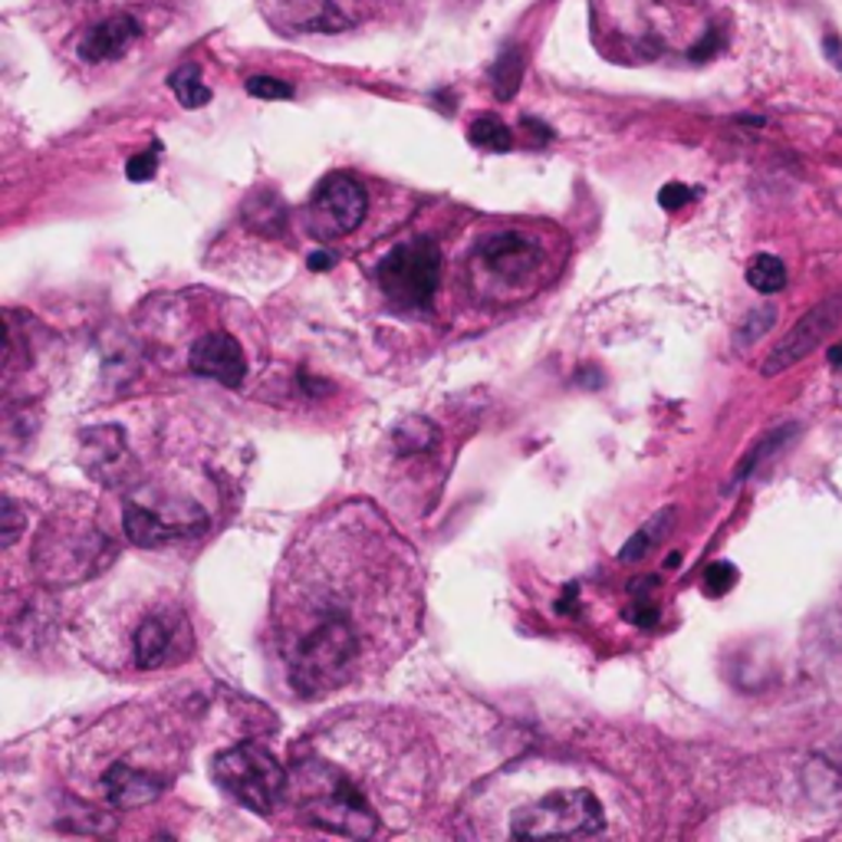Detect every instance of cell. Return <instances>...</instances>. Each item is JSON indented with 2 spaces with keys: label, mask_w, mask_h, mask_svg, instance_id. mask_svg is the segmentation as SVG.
Listing matches in <instances>:
<instances>
[{
  "label": "cell",
  "mask_w": 842,
  "mask_h": 842,
  "mask_svg": "<svg viewBox=\"0 0 842 842\" xmlns=\"http://www.w3.org/2000/svg\"><path fill=\"white\" fill-rule=\"evenodd\" d=\"M399 0H261L267 24L280 34H345L392 14Z\"/></svg>",
  "instance_id": "4"
},
{
  "label": "cell",
  "mask_w": 842,
  "mask_h": 842,
  "mask_svg": "<svg viewBox=\"0 0 842 842\" xmlns=\"http://www.w3.org/2000/svg\"><path fill=\"white\" fill-rule=\"evenodd\" d=\"M21 524H27V517L17 511L14 501H4V546H11L21 533Z\"/></svg>",
  "instance_id": "27"
},
{
  "label": "cell",
  "mask_w": 842,
  "mask_h": 842,
  "mask_svg": "<svg viewBox=\"0 0 842 842\" xmlns=\"http://www.w3.org/2000/svg\"><path fill=\"white\" fill-rule=\"evenodd\" d=\"M208 527V520H194V524H181V520H165L159 514H152L142 504H129L126 507V533L136 546H162L191 533H201Z\"/></svg>",
  "instance_id": "13"
},
{
  "label": "cell",
  "mask_w": 842,
  "mask_h": 842,
  "mask_svg": "<svg viewBox=\"0 0 842 842\" xmlns=\"http://www.w3.org/2000/svg\"><path fill=\"white\" fill-rule=\"evenodd\" d=\"M606 829V809L589 790L566 787L553 790L511 816L514 839H550V835H595Z\"/></svg>",
  "instance_id": "5"
},
{
  "label": "cell",
  "mask_w": 842,
  "mask_h": 842,
  "mask_svg": "<svg viewBox=\"0 0 842 842\" xmlns=\"http://www.w3.org/2000/svg\"><path fill=\"white\" fill-rule=\"evenodd\" d=\"M155 168H159V149H149V152L126 162V178L129 181H149L155 175Z\"/></svg>",
  "instance_id": "24"
},
{
  "label": "cell",
  "mask_w": 842,
  "mask_h": 842,
  "mask_svg": "<svg viewBox=\"0 0 842 842\" xmlns=\"http://www.w3.org/2000/svg\"><path fill=\"white\" fill-rule=\"evenodd\" d=\"M248 92L254 99H290L293 86L284 83V79H274V76H251L248 79Z\"/></svg>",
  "instance_id": "23"
},
{
  "label": "cell",
  "mask_w": 842,
  "mask_h": 842,
  "mask_svg": "<svg viewBox=\"0 0 842 842\" xmlns=\"http://www.w3.org/2000/svg\"><path fill=\"white\" fill-rule=\"evenodd\" d=\"M474 257L485 264V271H491L494 277L507 280V284H520L527 280L537 264L543 261L540 244L530 234L520 230H501V234H488L477 240Z\"/></svg>",
  "instance_id": "9"
},
{
  "label": "cell",
  "mask_w": 842,
  "mask_h": 842,
  "mask_svg": "<svg viewBox=\"0 0 842 842\" xmlns=\"http://www.w3.org/2000/svg\"><path fill=\"white\" fill-rule=\"evenodd\" d=\"M168 86L175 92V99L185 105V109H201L211 102V89L201 83V66L188 63V66H178L172 76H168Z\"/></svg>",
  "instance_id": "17"
},
{
  "label": "cell",
  "mask_w": 842,
  "mask_h": 842,
  "mask_svg": "<svg viewBox=\"0 0 842 842\" xmlns=\"http://www.w3.org/2000/svg\"><path fill=\"white\" fill-rule=\"evenodd\" d=\"M747 284L757 290V293H780L787 287V267L780 257L774 254H757L751 264H747Z\"/></svg>",
  "instance_id": "18"
},
{
  "label": "cell",
  "mask_w": 842,
  "mask_h": 842,
  "mask_svg": "<svg viewBox=\"0 0 842 842\" xmlns=\"http://www.w3.org/2000/svg\"><path fill=\"white\" fill-rule=\"evenodd\" d=\"M491 79H494L498 99H514V92L520 89V79H524V56H520V50H514V47L504 50L498 66H494V73H491Z\"/></svg>",
  "instance_id": "19"
},
{
  "label": "cell",
  "mask_w": 842,
  "mask_h": 842,
  "mask_svg": "<svg viewBox=\"0 0 842 842\" xmlns=\"http://www.w3.org/2000/svg\"><path fill=\"white\" fill-rule=\"evenodd\" d=\"M287 790L293 793L297 809L326 832L349 835V839H369L379 829V816L373 813L366 793L326 761L297 764Z\"/></svg>",
  "instance_id": "1"
},
{
  "label": "cell",
  "mask_w": 842,
  "mask_h": 842,
  "mask_svg": "<svg viewBox=\"0 0 842 842\" xmlns=\"http://www.w3.org/2000/svg\"><path fill=\"white\" fill-rule=\"evenodd\" d=\"M435 438H438V431L431 428V422H425V418H409V422H402L399 431H395V451H399V454L425 451V448L435 444Z\"/></svg>",
  "instance_id": "20"
},
{
  "label": "cell",
  "mask_w": 842,
  "mask_h": 842,
  "mask_svg": "<svg viewBox=\"0 0 842 842\" xmlns=\"http://www.w3.org/2000/svg\"><path fill=\"white\" fill-rule=\"evenodd\" d=\"M839 313H842V297H832V300L816 303V306L777 342V349L767 355L764 376H780V373H787L790 366H796L800 359H806V355L832 332V326L839 323Z\"/></svg>",
  "instance_id": "8"
},
{
  "label": "cell",
  "mask_w": 842,
  "mask_h": 842,
  "mask_svg": "<svg viewBox=\"0 0 842 842\" xmlns=\"http://www.w3.org/2000/svg\"><path fill=\"white\" fill-rule=\"evenodd\" d=\"M175 649V632L162 616H149L136 629V665L139 668H159Z\"/></svg>",
  "instance_id": "14"
},
{
  "label": "cell",
  "mask_w": 842,
  "mask_h": 842,
  "mask_svg": "<svg viewBox=\"0 0 842 842\" xmlns=\"http://www.w3.org/2000/svg\"><path fill=\"white\" fill-rule=\"evenodd\" d=\"M188 366H191V373H198V376H204V379H214V382H221L224 389H240V386H244V376H248L244 349H240L237 339L227 336V332H208V336H201V339L191 345Z\"/></svg>",
  "instance_id": "11"
},
{
  "label": "cell",
  "mask_w": 842,
  "mask_h": 842,
  "mask_svg": "<svg viewBox=\"0 0 842 842\" xmlns=\"http://www.w3.org/2000/svg\"><path fill=\"white\" fill-rule=\"evenodd\" d=\"M102 790L105 800L118 809H136V806H149L162 796L165 790V777L149 774L142 767H133L126 761L109 764L102 774Z\"/></svg>",
  "instance_id": "12"
},
{
  "label": "cell",
  "mask_w": 842,
  "mask_h": 842,
  "mask_svg": "<svg viewBox=\"0 0 842 842\" xmlns=\"http://www.w3.org/2000/svg\"><path fill=\"white\" fill-rule=\"evenodd\" d=\"M306 264H310V271H319V274H326V271L336 264V257H332L329 251H316V254H310V261H306Z\"/></svg>",
  "instance_id": "28"
},
{
  "label": "cell",
  "mask_w": 842,
  "mask_h": 842,
  "mask_svg": "<svg viewBox=\"0 0 842 842\" xmlns=\"http://www.w3.org/2000/svg\"><path fill=\"white\" fill-rule=\"evenodd\" d=\"M774 319H777V310H774V306L754 310V313L741 323V329H738V342H741V345H747V342L761 339V336L774 326Z\"/></svg>",
  "instance_id": "22"
},
{
  "label": "cell",
  "mask_w": 842,
  "mask_h": 842,
  "mask_svg": "<svg viewBox=\"0 0 842 842\" xmlns=\"http://www.w3.org/2000/svg\"><path fill=\"white\" fill-rule=\"evenodd\" d=\"M142 37V24L133 11H115L99 17L76 43L83 63H115L123 60Z\"/></svg>",
  "instance_id": "10"
},
{
  "label": "cell",
  "mask_w": 842,
  "mask_h": 842,
  "mask_svg": "<svg viewBox=\"0 0 842 842\" xmlns=\"http://www.w3.org/2000/svg\"><path fill=\"white\" fill-rule=\"evenodd\" d=\"M626 619L639 629H652V626H658V606L652 599L639 595V603H632V609H626Z\"/></svg>",
  "instance_id": "25"
},
{
  "label": "cell",
  "mask_w": 842,
  "mask_h": 842,
  "mask_svg": "<svg viewBox=\"0 0 842 842\" xmlns=\"http://www.w3.org/2000/svg\"><path fill=\"white\" fill-rule=\"evenodd\" d=\"M671 524H675V507L658 511L649 524H642V527L626 540V546L619 550V563H639L642 556H649V553L668 537Z\"/></svg>",
  "instance_id": "15"
},
{
  "label": "cell",
  "mask_w": 842,
  "mask_h": 842,
  "mask_svg": "<svg viewBox=\"0 0 842 842\" xmlns=\"http://www.w3.org/2000/svg\"><path fill=\"white\" fill-rule=\"evenodd\" d=\"M211 777L237 806L261 816H267L280 803L290 783L287 770L274 761V754H267L257 744H237L230 751H221L211 764Z\"/></svg>",
  "instance_id": "2"
},
{
  "label": "cell",
  "mask_w": 842,
  "mask_h": 842,
  "mask_svg": "<svg viewBox=\"0 0 842 842\" xmlns=\"http://www.w3.org/2000/svg\"><path fill=\"white\" fill-rule=\"evenodd\" d=\"M467 139H470V146L488 149V152H511L514 149V136L498 115H477L470 123V129H467Z\"/></svg>",
  "instance_id": "16"
},
{
  "label": "cell",
  "mask_w": 842,
  "mask_h": 842,
  "mask_svg": "<svg viewBox=\"0 0 842 842\" xmlns=\"http://www.w3.org/2000/svg\"><path fill=\"white\" fill-rule=\"evenodd\" d=\"M366 211H369V198L363 191V185H359L355 178L336 172V175H326L316 191H313V201H310V214L316 221V230L319 234H352L359 224L366 221Z\"/></svg>",
  "instance_id": "7"
},
{
  "label": "cell",
  "mask_w": 842,
  "mask_h": 842,
  "mask_svg": "<svg viewBox=\"0 0 842 842\" xmlns=\"http://www.w3.org/2000/svg\"><path fill=\"white\" fill-rule=\"evenodd\" d=\"M379 290L399 310H428L441 280V251L431 237H415L392 248L376 267Z\"/></svg>",
  "instance_id": "6"
},
{
  "label": "cell",
  "mask_w": 842,
  "mask_h": 842,
  "mask_svg": "<svg viewBox=\"0 0 842 842\" xmlns=\"http://www.w3.org/2000/svg\"><path fill=\"white\" fill-rule=\"evenodd\" d=\"M576 592H579V586H576V582H569V586H566V595L560 599V613H573V599H576Z\"/></svg>",
  "instance_id": "29"
},
{
  "label": "cell",
  "mask_w": 842,
  "mask_h": 842,
  "mask_svg": "<svg viewBox=\"0 0 842 842\" xmlns=\"http://www.w3.org/2000/svg\"><path fill=\"white\" fill-rule=\"evenodd\" d=\"M691 198H694V191H691L688 185H681V181H668V185L658 191V204H662L665 211H678V208H684Z\"/></svg>",
  "instance_id": "26"
},
{
  "label": "cell",
  "mask_w": 842,
  "mask_h": 842,
  "mask_svg": "<svg viewBox=\"0 0 842 842\" xmlns=\"http://www.w3.org/2000/svg\"><path fill=\"white\" fill-rule=\"evenodd\" d=\"M734 582H738V569L725 560H717L704 569V592L707 595H725V592L734 589Z\"/></svg>",
  "instance_id": "21"
},
{
  "label": "cell",
  "mask_w": 842,
  "mask_h": 842,
  "mask_svg": "<svg viewBox=\"0 0 842 842\" xmlns=\"http://www.w3.org/2000/svg\"><path fill=\"white\" fill-rule=\"evenodd\" d=\"M115 546L109 537L96 533L83 524H47L34 546V566L37 573L53 586H70L96 576L112 560Z\"/></svg>",
  "instance_id": "3"
}]
</instances>
